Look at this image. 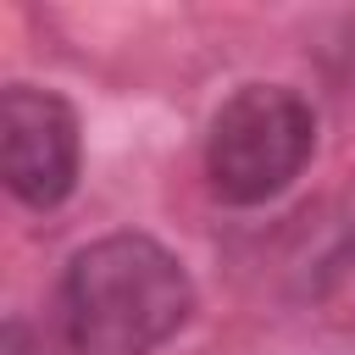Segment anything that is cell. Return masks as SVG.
<instances>
[{
    "label": "cell",
    "instance_id": "2",
    "mask_svg": "<svg viewBox=\"0 0 355 355\" xmlns=\"http://www.w3.org/2000/svg\"><path fill=\"white\" fill-rule=\"evenodd\" d=\"M311 144H316V116L294 89L244 83L211 116V139H205L211 189L227 205H261L300 178Z\"/></svg>",
    "mask_w": 355,
    "mask_h": 355
},
{
    "label": "cell",
    "instance_id": "1",
    "mask_svg": "<svg viewBox=\"0 0 355 355\" xmlns=\"http://www.w3.org/2000/svg\"><path fill=\"white\" fill-rule=\"evenodd\" d=\"M189 272L144 233L94 239L61 277V327L72 355H150L189 322Z\"/></svg>",
    "mask_w": 355,
    "mask_h": 355
},
{
    "label": "cell",
    "instance_id": "3",
    "mask_svg": "<svg viewBox=\"0 0 355 355\" xmlns=\"http://www.w3.org/2000/svg\"><path fill=\"white\" fill-rule=\"evenodd\" d=\"M6 128V183L22 205L50 211L78 183V116L61 94L11 83L0 100Z\"/></svg>",
    "mask_w": 355,
    "mask_h": 355
}]
</instances>
